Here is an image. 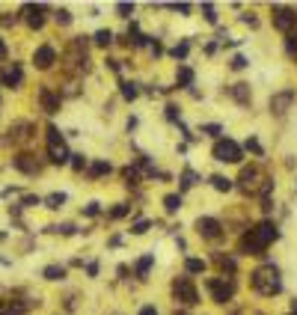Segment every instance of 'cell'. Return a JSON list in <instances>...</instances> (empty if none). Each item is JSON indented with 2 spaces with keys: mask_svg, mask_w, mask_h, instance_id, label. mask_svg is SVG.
Segmentation results:
<instances>
[{
  "mask_svg": "<svg viewBox=\"0 0 297 315\" xmlns=\"http://www.w3.org/2000/svg\"><path fill=\"white\" fill-rule=\"evenodd\" d=\"M175 315H184V312H175Z\"/></svg>",
  "mask_w": 297,
  "mask_h": 315,
  "instance_id": "obj_54",
  "label": "cell"
},
{
  "mask_svg": "<svg viewBox=\"0 0 297 315\" xmlns=\"http://www.w3.org/2000/svg\"><path fill=\"white\" fill-rule=\"evenodd\" d=\"M92 42H95L98 48H107L110 42H113V33H110V30H98V33L92 36Z\"/></svg>",
  "mask_w": 297,
  "mask_h": 315,
  "instance_id": "obj_27",
  "label": "cell"
},
{
  "mask_svg": "<svg viewBox=\"0 0 297 315\" xmlns=\"http://www.w3.org/2000/svg\"><path fill=\"white\" fill-rule=\"evenodd\" d=\"M122 176H125V184H128V187H137V184H140V170H137V167H125Z\"/></svg>",
  "mask_w": 297,
  "mask_h": 315,
  "instance_id": "obj_26",
  "label": "cell"
},
{
  "mask_svg": "<svg viewBox=\"0 0 297 315\" xmlns=\"http://www.w3.org/2000/svg\"><path fill=\"white\" fill-rule=\"evenodd\" d=\"M12 167L21 170V173H27V176H39V173H42V164L36 161V155H30V152L15 155V158H12Z\"/></svg>",
  "mask_w": 297,
  "mask_h": 315,
  "instance_id": "obj_7",
  "label": "cell"
},
{
  "mask_svg": "<svg viewBox=\"0 0 297 315\" xmlns=\"http://www.w3.org/2000/svg\"><path fill=\"white\" fill-rule=\"evenodd\" d=\"M68 164H71V170H78V173H81V170H86V158H84V155H71V158H68Z\"/></svg>",
  "mask_w": 297,
  "mask_h": 315,
  "instance_id": "obj_32",
  "label": "cell"
},
{
  "mask_svg": "<svg viewBox=\"0 0 297 315\" xmlns=\"http://www.w3.org/2000/svg\"><path fill=\"white\" fill-rule=\"evenodd\" d=\"M285 51H288L291 57H297V33H288V39H285Z\"/></svg>",
  "mask_w": 297,
  "mask_h": 315,
  "instance_id": "obj_35",
  "label": "cell"
},
{
  "mask_svg": "<svg viewBox=\"0 0 297 315\" xmlns=\"http://www.w3.org/2000/svg\"><path fill=\"white\" fill-rule=\"evenodd\" d=\"M241 21H244V24H250V27H255V24H258V21H255L253 15H241Z\"/></svg>",
  "mask_w": 297,
  "mask_h": 315,
  "instance_id": "obj_51",
  "label": "cell"
},
{
  "mask_svg": "<svg viewBox=\"0 0 297 315\" xmlns=\"http://www.w3.org/2000/svg\"><path fill=\"white\" fill-rule=\"evenodd\" d=\"M0 84L9 87V90H18V87L24 84V71H21V66H18V63L6 66V68H3V74H0Z\"/></svg>",
  "mask_w": 297,
  "mask_h": 315,
  "instance_id": "obj_12",
  "label": "cell"
},
{
  "mask_svg": "<svg viewBox=\"0 0 297 315\" xmlns=\"http://www.w3.org/2000/svg\"><path fill=\"white\" fill-rule=\"evenodd\" d=\"M30 131H33V125H30V122H15V125L9 128V140H27V137H30Z\"/></svg>",
  "mask_w": 297,
  "mask_h": 315,
  "instance_id": "obj_19",
  "label": "cell"
},
{
  "mask_svg": "<svg viewBox=\"0 0 297 315\" xmlns=\"http://www.w3.org/2000/svg\"><path fill=\"white\" fill-rule=\"evenodd\" d=\"M128 211H131V205H128V202H119L113 211H110V217H113V220H119V217H125Z\"/></svg>",
  "mask_w": 297,
  "mask_h": 315,
  "instance_id": "obj_36",
  "label": "cell"
},
{
  "mask_svg": "<svg viewBox=\"0 0 297 315\" xmlns=\"http://www.w3.org/2000/svg\"><path fill=\"white\" fill-rule=\"evenodd\" d=\"M15 15H9V12H3V15H0V27H15Z\"/></svg>",
  "mask_w": 297,
  "mask_h": 315,
  "instance_id": "obj_44",
  "label": "cell"
},
{
  "mask_svg": "<svg viewBox=\"0 0 297 315\" xmlns=\"http://www.w3.org/2000/svg\"><path fill=\"white\" fill-rule=\"evenodd\" d=\"M137 95H140L137 84H134V81H122V98H125V101H134Z\"/></svg>",
  "mask_w": 297,
  "mask_h": 315,
  "instance_id": "obj_25",
  "label": "cell"
},
{
  "mask_svg": "<svg viewBox=\"0 0 297 315\" xmlns=\"http://www.w3.org/2000/svg\"><path fill=\"white\" fill-rule=\"evenodd\" d=\"M45 9H48V6H42V3H39V6H24V12H27V24H30L33 30H39V27L45 24V15H42Z\"/></svg>",
  "mask_w": 297,
  "mask_h": 315,
  "instance_id": "obj_14",
  "label": "cell"
},
{
  "mask_svg": "<svg viewBox=\"0 0 297 315\" xmlns=\"http://www.w3.org/2000/svg\"><path fill=\"white\" fill-rule=\"evenodd\" d=\"M0 315H27V303L6 300V303H0Z\"/></svg>",
  "mask_w": 297,
  "mask_h": 315,
  "instance_id": "obj_17",
  "label": "cell"
},
{
  "mask_svg": "<svg viewBox=\"0 0 297 315\" xmlns=\"http://www.w3.org/2000/svg\"><path fill=\"white\" fill-rule=\"evenodd\" d=\"M291 315H297V300H294V303H291Z\"/></svg>",
  "mask_w": 297,
  "mask_h": 315,
  "instance_id": "obj_53",
  "label": "cell"
},
{
  "mask_svg": "<svg viewBox=\"0 0 297 315\" xmlns=\"http://www.w3.org/2000/svg\"><path fill=\"white\" fill-rule=\"evenodd\" d=\"M110 170H113V164H110V161H95V164L89 167V179H98V176H107Z\"/></svg>",
  "mask_w": 297,
  "mask_h": 315,
  "instance_id": "obj_22",
  "label": "cell"
},
{
  "mask_svg": "<svg viewBox=\"0 0 297 315\" xmlns=\"http://www.w3.org/2000/svg\"><path fill=\"white\" fill-rule=\"evenodd\" d=\"M48 158H51V164H68V149H65V143L63 146H48Z\"/></svg>",
  "mask_w": 297,
  "mask_h": 315,
  "instance_id": "obj_16",
  "label": "cell"
},
{
  "mask_svg": "<svg viewBox=\"0 0 297 315\" xmlns=\"http://www.w3.org/2000/svg\"><path fill=\"white\" fill-rule=\"evenodd\" d=\"M274 27L282 33H291L297 27V9L291 6H274Z\"/></svg>",
  "mask_w": 297,
  "mask_h": 315,
  "instance_id": "obj_6",
  "label": "cell"
},
{
  "mask_svg": "<svg viewBox=\"0 0 297 315\" xmlns=\"http://www.w3.org/2000/svg\"><path fill=\"white\" fill-rule=\"evenodd\" d=\"M202 12H205V21L208 24H217V15H214V6L211 3H202Z\"/></svg>",
  "mask_w": 297,
  "mask_h": 315,
  "instance_id": "obj_43",
  "label": "cell"
},
{
  "mask_svg": "<svg viewBox=\"0 0 297 315\" xmlns=\"http://www.w3.org/2000/svg\"><path fill=\"white\" fill-rule=\"evenodd\" d=\"M48 232H60V235H74L71 223H60V226H48Z\"/></svg>",
  "mask_w": 297,
  "mask_h": 315,
  "instance_id": "obj_39",
  "label": "cell"
},
{
  "mask_svg": "<svg viewBox=\"0 0 297 315\" xmlns=\"http://www.w3.org/2000/svg\"><path fill=\"white\" fill-rule=\"evenodd\" d=\"M116 12H119L122 18H131V15H134V3H116Z\"/></svg>",
  "mask_w": 297,
  "mask_h": 315,
  "instance_id": "obj_40",
  "label": "cell"
},
{
  "mask_svg": "<svg viewBox=\"0 0 297 315\" xmlns=\"http://www.w3.org/2000/svg\"><path fill=\"white\" fill-rule=\"evenodd\" d=\"M199 131H202V134H211V137H217V134H223V125H217V122H211V125H202Z\"/></svg>",
  "mask_w": 297,
  "mask_h": 315,
  "instance_id": "obj_41",
  "label": "cell"
},
{
  "mask_svg": "<svg viewBox=\"0 0 297 315\" xmlns=\"http://www.w3.org/2000/svg\"><path fill=\"white\" fill-rule=\"evenodd\" d=\"M211 184H214V190H220V193H229V190L235 187V181L226 179V176H211Z\"/></svg>",
  "mask_w": 297,
  "mask_h": 315,
  "instance_id": "obj_20",
  "label": "cell"
},
{
  "mask_svg": "<svg viewBox=\"0 0 297 315\" xmlns=\"http://www.w3.org/2000/svg\"><path fill=\"white\" fill-rule=\"evenodd\" d=\"M30 205H42V200H39V196H24V200H21V208H30Z\"/></svg>",
  "mask_w": 297,
  "mask_h": 315,
  "instance_id": "obj_45",
  "label": "cell"
},
{
  "mask_svg": "<svg viewBox=\"0 0 297 315\" xmlns=\"http://www.w3.org/2000/svg\"><path fill=\"white\" fill-rule=\"evenodd\" d=\"M229 95H232L238 104H250V98H253V95H250V84H235V87L229 90Z\"/></svg>",
  "mask_w": 297,
  "mask_h": 315,
  "instance_id": "obj_18",
  "label": "cell"
},
{
  "mask_svg": "<svg viewBox=\"0 0 297 315\" xmlns=\"http://www.w3.org/2000/svg\"><path fill=\"white\" fill-rule=\"evenodd\" d=\"M184 270L188 273H205V262L202 259H188L184 262Z\"/></svg>",
  "mask_w": 297,
  "mask_h": 315,
  "instance_id": "obj_29",
  "label": "cell"
},
{
  "mask_svg": "<svg viewBox=\"0 0 297 315\" xmlns=\"http://www.w3.org/2000/svg\"><path fill=\"white\" fill-rule=\"evenodd\" d=\"M148 45H152V54H155V57H161V54H164V45L158 42V39H155V42H148Z\"/></svg>",
  "mask_w": 297,
  "mask_h": 315,
  "instance_id": "obj_48",
  "label": "cell"
},
{
  "mask_svg": "<svg viewBox=\"0 0 297 315\" xmlns=\"http://www.w3.org/2000/svg\"><path fill=\"white\" fill-rule=\"evenodd\" d=\"M250 283L258 294H265V297H274L282 292V280H279V270L274 265H265V268H255L250 273Z\"/></svg>",
  "mask_w": 297,
  "mask_h": 315,
  "instance_id": "obj_2",
  "label": "cell"
},
{
  "mask_svg": "<svg viewBox=\"0 0 297 315\" xmlns=\"http://www.w3.org/2000/svg\"><path fill=\"white\" fill-rule=\"evenodd\" d=\"M54 18H57V24H63V27H65V24H71V12H68V9H57V12H54Z\"/></svg>",
  "mask_w": 297,
  "mask_h": 315,
  "instance_id": "obj_37",
  "label": "cell"
},
{
  "mask_svg": "<svg viewBox=\"0 0 297 315\" xmlns=\"http://www.w3.org/2000/svg\"><path fill=\"white\" fill-rule=\"evenodd\" d=\"M172 9H175V12H181V15H188V12H191V6H188V3H175Z\"/></svg>",
  "mask_w": 297,
  "mask_h": 315,
  "instance_id": "obj_49",
  "label": "cell"
},
{
  "mask_svg": "<svg viewBox=\"0 0 297 315\" xmlns=\"http://www.w3.org/2000/svg\"><path fill=\"white\" fill-rule=\"evenodd\" d=\"M188 51H191V42H181V45H175L170 54H172L175 60H184V57H188Z\"/></svg>",
  "mask_w": 297,
  "mask_h": 315,
  "instance_id": "obj_33",
  "label": "cell"
},
{
  "mask_svg": "<svg viewBox=\"0 0 297 315\" xmlns=\"http://www.w3.org/2000/svg\"><path fill=\"white\" fill-rule=\"evenodd\" d=\"M152 265H155V256H152V253L143 256V259L137 262V277H140V280H146V273H148V268H152Z\"/></svg>",
  "mask_w": 297,
  "mask_h": 315,
  "instance_id": "obj_23",
  "label": "cell"
},
{
  "mask_svg": "<svg viewBox=\"0 0 297 315\" xmlns=\"http://www.w3.org/2000/svg\"><path fill=\"white\" fill-rule=\"evenodd\" d=\"M45 205L51 208V211H57V208H63L65 205V193H51L48 200H45Z\"/></svg>",
  "mask_w": 297,
  "mask_h": 315,
  "instance_id": "obj_28",
  "label": "cell"
},
{
  "mask_svg": "<svg viewBox=\"0 0 297 315\" xmlns=\"http://www.w3.org/2000/svg\"><path fill=\"white\" fill-rule=\"evenodd\" d=\"M211 155H214V161H220V164H241L244 161V149L235 140H229V137H220L214 143Z\"/></svg>",
  "mask_w": 297,
  "mask_h": 315,
  "instance_id": "obj_3",
  "label": "cell"
},
{
  "mask_svg": "<svg viewBox=\"0 0 297 315\" xmlns=\"http://www.w3.org/2000/svg\"><path fill=\"white\" fill-rule=\"evenodd\" d=\"M148 229H152V220H137V223L131 226V232H134V235H146Z\"/></svg>",
  "mask_w": 297,
  "mask_h": 315,
  "instance_id": "obj_34",
  "label": "cell"
},
{
  "mask_svg": "<svg viewBox=\"0 0 297 315\" xmlns=\"http://www.w3.org/2000/svg\"><path fill=\"white\" fill-rule=\"evenodd\" d=\"M291 104H294V90H282V92L271 95V113H276V116H282Z\"/></svg>",
  "mask_w": 297,
  "mask_h": 315,
  "instance_id": "obj_11",
  "label": "cell"
},
{
  "mask_svg": "<svg viewBox=\"0 0 297 315\" xmlns=\"http://www.w3.org/2000/svg\"><path fill=\"white\" fill-rule=\"evenodd\" d=\"M45 280H54V283L57 280H65V268L63 265H48L45 268Z\"/></svg>",
  "mask_w": 297,
  "mask_h": 315,
  "instance_id": "obj_24",
  "label": "cell"
},
{
  "mask_svg": "<svg viewBox=\"0 0 297 315\" xmlns=\"http://www.w3.org/2000/svg\"><path fill=\"white\" fill-rule=\"evenodd\" d=\"M3 57H6V42L0 39V60H3Z\"/></svg>",
  "mask_w": 297,
  "mask_h": 315,
  "instance_id": "obj_52",
  "label": "cell"
},
{
  "mask_svg": "<svg viewBox=\"0 0 297 315\" xmlns=\"http://www.w3.org/2000/svg\"><path fill=\"white\" fill-rule=\"evenodd\" d=\"M33 63H36V68H51V66L57 63V51H54L51 45H42L39 51L33 54Z\"/></svg>",
  "mask_w": 297,
  "mask_h": 315,
  "instance_id": "obj_13",
  "label": "cell"
},
{
  "mask_svg": "<svg viewBox=\"0 0 297 315\" xmlns=\"http://www.w3.org/2000/svg\"><path fill=\"white\" fill-rule=\"evenodd\" d=\"M98 211H101V202H89V205L84 208V214H86V217H95Z\"/></svg>",
  "mask_w": 297,
  "mask_h": 315,
  "instance_id": "obj_46",
  "label": "cell"
},
{
  "mask_svg": "<svg viewBox=\"0 0 297 315\" xmlns=\"http://www.w3.org/2000/svg\"><path fill=\"white\" fill-rule=\"evenodd\" d=\"M178 181H181V190H188V187H193V184H196V173H193V170H184Z\"/></svg>",
  "mask_w": 297,
  "mask_h": 315,
  "instance_id": "obj_30",
  "label": "cell"
},
{
  "mask_svg": "<svg viewBox=\"0 0 297 315\" xmlns=\"http://www.w3.org/2000/svg\"><path fill=\"white\" fill-rule=\"evenodd\" d=\"M164 208H167V214H175L181 208V193H167L164 196Z\"/></svg>",
  "mask_w": 297,
  "mask_h": 315,
  "instance_id": "obj_21",
  "label": "cell"
},
{
  "mask_svg": "<svg viewBox=\"0 0 297 315\" xmlns=\"http://www.w3.org/2000/svg\"><path fill=\"white\" fill-rule=\"evenodd\" d=\"M279 238V229L276 223L271 220H262L258 226H253L247 235H244V241H241V253H250V256H265L268 244H274Z\"/></svg>",
  "mask_w": 297,
  "mask_h": 315,
  "instance_id": "obj_1",
  "label": "cell"
},
{
  "mask_svg": "<svg viewBox=\"0 0 297 315\" xmlns=\"http://www.w3.org/2000/svg\"><path fill=\"white\" fill-rule=\"evenodd\" d=\"M175 84H178L181 90H191V87H193V68H191V66H178V71H175Z\"/></svg>",
  "mask_w": 297,
  "mask_h": 315,
  "instance_id": "obj_15",
  "label": "cell"
},
{
  "mask_svg": "<svg viewBox=\"0 0 297 315\" xmlns=\"http://www.w3.org/2000/svg\"><path fill=\"white\" fill-rule=\"evenodd\" d=\"M65 140H63V134H60V128H48V146H63Z\"/></svg>",
  "mask_w": 297,
  "mask_h": 315,
  "instance_id": "obj_31",
  "label": "cell"
},
{
  "mask_svg": "<svg viewBox=\"0 0 297 315\" xmlns=\"http://www.w3.org/2000/svg\"><path fill=\"white\" fill-rule=\"evenodd\" d=\"M137 315H158V309H155V306H143Z\"/></svg>",
  "mask_w": 297,
  "mask_h": 315,
  "instance_id": "obj_50",
  "label": "cell"
},
{
  "mask_svg": "<svg viewBox=\"0 0 297 315\" xmlns=\"http://www.w3.org/2000/svg\"><path fill=\"white\" fill-rule=\"evenodd\" d=\"M262 181H265V176H262V170H258L255 164H253V167H244V170H241V179H238L241 190H247V193L262 190Z\"/></svg>",
  "mask_w": 297,
  "mask_h": 315,
  "instance_id": "obj_5",
  "label": "cell"
},
{
  "mask_svg": "<svg viewBox=\"0 0 297 315\" xmlns=\"http://www.w3.org/2000/svg\"><path fill=\"white\" fill-rule=\"evenodd\" d=\"M196 232L202 235V238L214 241V238H220V235H223V223L217 217H199L196 220Z\"/></svg>",
  "mask_w": 297,
  "mask_h": 315,
  "instance_id": "obj_8",
  "label": "cell"
},
{
  "mask_svg": "<svg viewBox=\"0 0 297 315\" xmlns=\"http://www.w3.org/2000/svg\"><path fill=\"white\" fill-rule=\"evenodd\" d=\"M39 104H42V110H45L48 116H54V113H60L63 98H60V92H54L51 87H42V90H39Z\"/></svg>",
  "mask_w": 297,
  "mask_h": 315,
  "instance_id": "obj_10",
  "label": "cell"
},
{
  "mask_svg": "<svg viewBox=\"0 0 297 315\" xmlns=\"http://www.w3.org/2000/svg\"><path fill=\"white\" fill-rule=\"evenodd\" d=\"M247 66H250V60H247L244 54H235V57H232V68H235V71H241V68H247Z\"/></svg>",
  "mask_w": 297,
  "mask_h": 315,
  "instance_id": "obj_38",
  "label": "cell"
},
{
  "mask_svg": "<svg viewBox=\"0 0 297 315\" xmlns=\"http://www.w3.org/2000/svg\"><path fill=\"white\" fill-rule=\"evenodd\" d=\"M208 292H211V297H214L217 303H226V300H232L235 286L226 283V280H208Z\"/></svg>",
  "mask_w": 297,
  "mask_h": 315,
  "instance_id": "obj_9",
  "label": "cell"
},
{
  "mask_svg": "<svg viewBox=\"0 0 297 315\" xmlns=\"http://www.w3.org/2000/svg\"><path fill=\"white\" fill-rule=\"evenodd\" d=\"M172 297H175L178 303H184V306H196V303H199V292H196V286H193L188 277H178V280L172 283Z\"/></svg>",
  "mask_w": 297,
  "mask_h": 315,
  "instance_id": "obj_4",
  "label": "cell"
},
{
  "mask_svg": "<svg viewBox=\"0 0 297 315\" xmlns=\"http://www.w3.org/2000/svg\"><path fill=\"white\" fill-rule=\"evenodd\" d=\"M247 149H250L253 155H258V158H262V155H265V149H262V146H258V140H255V137H250V140H247Z\"/></svg>",
  "mask_w": 297,
  "mask_h": 315,
  "instance_id": "obj_42",
  "label": "cell"
},
{
  "mask_svg": "<svg viewBox=\"0 0 297 315\" xmlns=\"http://www.w3.org/2000/svg\"><path fill=\"white\" fill-rule=\"evenodd\" d=\"M167 119L170 122H178V107L175 104H167Z\"/></svg>",
  "mask_w": 297,
  "mask_h": 315,
  "instance_id": "obj_47",
  "label": "cell"
}]
</instances>
